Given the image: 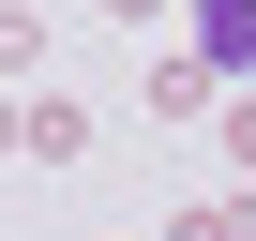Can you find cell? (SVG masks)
I'll return each instance as SVG.
<instances>
[{
  "instance_id": "obj_1",
  "label": "cell",
  "mask_w": 256,
  "mask_h": 241,
  "mask_svg": "<svg viewBox=\"0 0 256 241\" xmlns=\"http://www.w3.org/2000/svg\"><path fill=\"white\" fill-rule=\"evenodd\" d=\"M211 60H226V76L256 60V0H211Z\"/></svg>"
}]
</instances>
